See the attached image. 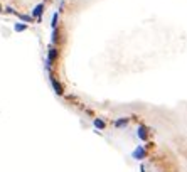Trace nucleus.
I'll use <instances>...</instances> for the list:
<instances>
[{
  "label": "nucleus",
  "mask_w": 187,
  "mask_h": 172,
  "mask_svg": "<svg viewBox=\"0 0 187 172\" xmlns=\"http://www.w3.org/2000/svg\"><path fill=\"white\" fill-rule=\"evenodd\" d=\"M137 135L140 137L142 140H147V128L145 127H140V128L137 130Z\"/></svg>",
  "instance_id": "20e7f679"
},
{
  "label": "nucleus",
  "mask_w": 187,
  "mask_h": 172,
  "mask_svg": "<svg viewBox=\"0 0 187 172\" xmlns=\"http://www.w3.org/2000/svg\"><path fill=\"white\" fill-rule=\"evenodd\" d=\"M128 123V118H120V120L115 121V127H125Z\"/></svg>",
  "instance_id": "423d86ee"
},
{
  "label": "nucleus",
  "mask_w": 187,
  "mask_h": 172,
  "mask_svg": "<svg viewBox=\"0 0 187 172\" xmlns=\"http://www.w3.org/2000/svg\"><path fill=\"white\" fill-rule=\"evenodd\" d=\"M145 155H147V152H145V149H143V147H138V149L133 152V157H135V159H138V160L145 159Z\"/></svg>",
  "instance_id": "f257e3e1"
},
{
  "label": "nucleus",
  "mask_w": 187,
  "mask_h": 172,
  "mask_svg": "<svg viewBox=\"0 0 187 172\" xmlns=\"http://www.w3.org/2000/svg\"><path fill=\"white\" fill-rule=\"evenodd\" d=\"M51 83H52V88L56 89V93H57V94H62V86H61V84L57 83L54 78H51Z\"/></svg>",
  "instance_id": "7ed1b4c3"
},
{
  "label": "nucleus",
  "mask_w": 187,
  "mask_h": 172,
  "mask_svg": "<svg viewBox=\"0 0 187 172\" xmlns=\"http://www.w3.org/2000/svg\"><path fill=\"white\" fill-rule=\"evenodd\" d=\"M94 127H96V128H99V130H103V128H104V121L96 118V120H94Z\"/></svg>",
  "instance_id": "0eeeda50"
},
{
  "label": "nucleus",
  "mask_w": 187,
  "mask_h": 172,
  "mask_svg": "<svg viewBox=\"0 0 187 172\" xmlns=\"http://www.w3.org/2000/svg\"><path fill=\"white\" fill-rule=\"evenodd\" d=\"M56 22H57V14H54V17H52V27L56 29Z\"/></svg>",
  "instance_id": "1a4fd4ad"
},
{
  "label": "nucleus",
  "mask_w": 187,
  "mask_h": 172,
  "mask_svg": "<svg viewBox=\"0 0 187 172\" xmlns=\"http://www.w3.org/2000/svg\"><path fill=\"white\" fill-rule=\"evenodd\" d=\"M42 10H44V4H39V5H36V9H34V12H32V15L39 19V17L42 15Z\"/></svg>",
  "instance_id": "f03ea898"
},
{
  "label": "nucleus",
  "mask_w": 187,
  "mask_h": 172,
  "mask_svg": "<svg viewBox=\"0 0 187 172\" xmlns=\"http://www.w3.org/2000/svg\"><path fill=\"white\" fill-rule=\"evenodd\" d=\"M54 59H56V49H54V47H51V51H49V57H47L49 64L54 63Z\"/></svg>",
  "instance_id": "39448f33"
},
{
  "label": "nucleus",
  "mask_w": 187,
  "mask_h": 172,
  "mask_svg": "<svg viewBox=\"0 0 187 172\" xmlns=\"http://www.w3.org/2000/svg\"><path fill=\"white\" fill-rule=\"evenodd\" d=\"M20 19H22V20H26V22L31 20V17H27V15H20Z\"/></svg>",
  "instance_id": "9d476101"
},
{
  "label": "nucleus",
  "mask_w": 187,
  "mask_h": 172,
  "mask_svg": "<svg viewBox=\"0 0 187 172\" xmlns=\"http://www.w3.org/2000/svg\"><path fill=\"white\" fill-rule=\"evenodd\" d=\"M27 29V26H24V24H17L15 26V31L17 32H22V31H26Z\"/></svg>",
  "instance_id": "6e6552de"
}]
</instances>
